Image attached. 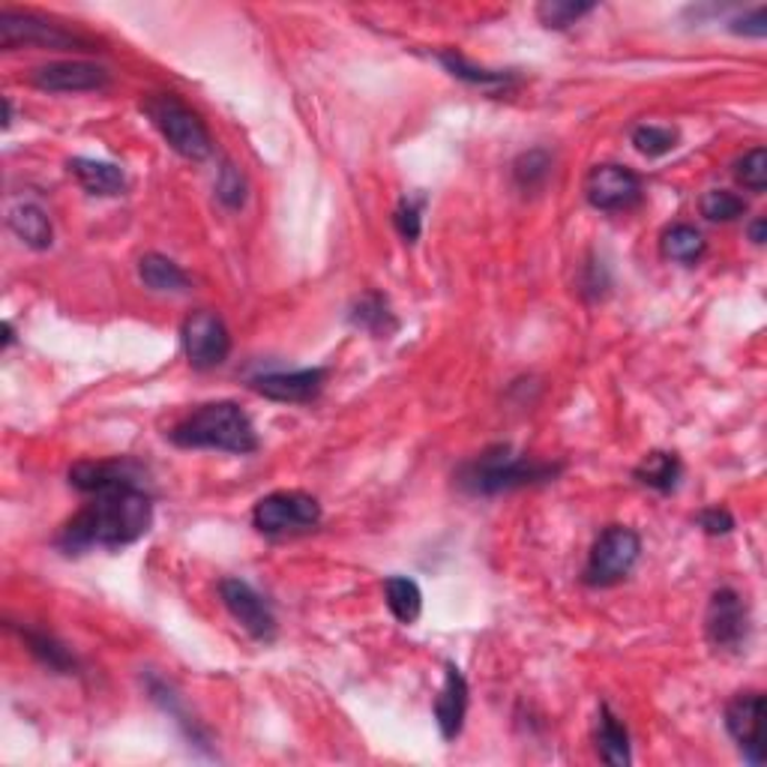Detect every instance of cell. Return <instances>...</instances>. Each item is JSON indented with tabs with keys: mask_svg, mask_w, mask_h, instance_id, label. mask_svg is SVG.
Returning a JSON list of instances; mask_svg holds the SVG:
<instances>
[{
	"mask_svg": "<svg viewBox=\"0 0 767 767\" xmlns=\"http://www.w3.org/2000/svg\"><path fill=\"white\" fill-rule=\"evenodd\" d=\"M88 498V504L63 524L58 537V545L67 554H81L90 549H124L150 531L154 501L141 480L108 486Z\"/></svg>",
	"mask_w": 767,
	"mask_h": 767,
	"instance_id": "cell-1",
	"label": "cell"
},
{
	"mask_svg": "<svg viewBox=\"0 0 767 767\" xmlns=\"http://www.w3.org/2000/svg\"><path fill=\"white\" fill-rule=\"evenodd\" d=\"M171 444L184 450H223L234 456H246L258 450V432L253 420L234 402H210L186 414L168 432Z\"/></svg>",
	"mask_w": 767,
	"mask_h": 767,
	"instance_id": "cell-2",
	"label": "cell"
},
{
	"mask_svg": "<svg viewBox=\"0 0 767 767\" xmlns=\"http://www.w3.org/2000/svg\"><path fill=\"white\" fill-rule=\"evenodd\" d=\"M558 474H561V465L519 456L507 444H498V448L483 450L480 456L459 468V486L471 495H498V492H513V489L545 483Z\"/></svg>",
	"mask_w": 767,
	"mask_h": 767,
	"instance_id": "cell-3",
	"label": "cell"
},
{
	"mask_svg": "<svg viewBox=\"0 0 767 767\" xmlns=\"http://www.w3.org/2000/svg\"><path fill=\"white\" fill-rule=\"evenodd\" d=\"M141 108L175 154L193 163H201L214 154V141H210L205 120L195 115L184 99H177L175 94H154L141 102Z\"/></svg>",
	"mask_w": 767,
	"mask_h": 767,
	"instance_id": "cell-4",
	"label": "cell"
},
{
	"mask_svg": "<svg viewBox=\"0 0 767 767\" xmlns=\"http://www.w3.org/2000/svg\"><path fill=\"white\" fill-rule=\"evenodd\" d=\"M0 49H51V51H94V42L63 30L37 12L0 10Z\"/></svg>",
	"mask_w": 767,
	"mask_h": 767,
	"instance_id": "cell-5",
	"label": "cell"
},
{
	"mask_svg": "<svg viewBox=\"0 0 767 767\" xmlns=\"http://www.w3.org/2000/svg\"><path fill=\"white\" fill-rule=\"evenodd\" d=\"M641 558V537L632 528L612 524L606 528L593 543L588 563H584V584L591 588H612L632 573Z\"/></svg>",
	"mask_w": 767,
	"mask_h": 767,
	"instance_id": "cell-6",
	"label": "cell"
},
{
	"mask_svg": "<svg viewBox=\"0 0 767 767\" xmlns=\"http://www.w3.org/2000/svg\"><path fill=\"white\" fill-rule=\"evenodd\" d=\"M321 522V504L306 492H273L253 510L255 531L264 537L306 534Z\"/></svg>",
	"mask_w": 767,
	"mask_h": 767,
	"instance_id": "cell-7",
	"label": "cell"
},
{
	"mask_svg": "<svg viewBox=\"0 0 767 767\" xmlns=\"http://www.w3.org/2000/svg\"><path fill=\"white\" fill-rule=\"evenodd\" d=\"M180 340H184L189 366L198 372L223 366L232 354V333L225 327V321L210 309L193 312L180 327Z\"/></svg>",
	"mask_w": 767,
	"mask_h": 767,
	"instance_id": "cell-8",
	"label": "cell"
},
{
	"mask_svg": "<svg viewBox=\"0 0 767 767\" xmlns=\"http://www.w3.org/2000/svg\"><path fill=\"white\" fill-rule=\"evenodd\" d=\"M705 636H708L714 651H744L749 639V612L738 591H731V588L714 591L708 602V614H705Z\"/></svg>",
	"mask_w": 767,
	"mask_h": 767,
	"instance_id": "cell-9",
	"label": "cell"
},
{
	"mask_svg": "<svg viewBox=\"0 0 767 767\" xmlns=\"http://www.w3.org/2000/svg\"><path fill=\"white\" fill-rule=\"evenodd\" d=\"M584 195L591 207L602 210V214H618V210H632L639 205L641 195V177L627 166H597L591 168V175L584 180Z\"/></svg>",
	"mask_w": 767,
	"mask_h": 767,
	"instance_id": "cell-10",
	"label": "cell"
},
{
	"mask_svg": "<svg viewBox=\"0 0 767 767\" xmlns=\"http://www.w3.org/2000/svg\"><path fill=\"white\" fill-rule=\"evenodd\" d=\"M219 597H223L225 609L232 612L234 621L240 623L253 639L273 641V636H276V614H273L267 600L255 591L253 584L240 582V579H223L219 582Z\"/></svg>",
	"mask_w": 767,
	"mask_h": 767,
	"instance_id": "cell-11",
	"label": "cell"
},
{
	"mask_svg": "<svg viewBox=\"0 0 767 767\" xmlns=\"http://www.w3.org/2000/svg\"><path fill=\"white\" fill-rule=\"evenodd\" d=\"M30 81L39 90H51V94H85V90H106L111 85V72L88 60H55L33 69Z\"/></svg>",
	"mask_w": 767,
	"mask_h": 767,
	"instance_id": "cell-12",
	"label": "cell"
},
{
	"mask_svg": "<svg viewBox=\"0 0 767 767\" xmlns=\"http://www.w3.org/2000/svg\"><path fill=\"white\" fill-rule=\"evenodd\" d=\"M761 714H765V699L761 692H740L726 708V729L740 747L749 765L765 761V744H761Z\"/></svg>",
	"mask_w": 767,
	"mask_h": 767,
	"instance_id": "cell-13",
	"label": "cell"
},
{
	"mask_svg": "<svg viewBox=\"0 0 767 767\" xmlns=\"http://www.w3.org/2000/svg\"><path fill=\"white\" fill-rule=\"evenodd\" d=\"M327 370H297V372H267L253 378V390L262 393L264 399L273 402H288V405H301L312 402L324 390Z\"/></svg>",
	"mask_w": 767,
	"mask_h": 767,
	"instance_id": "cell-14",
	"label": "cell"
},
{
	"mask_svg": "<svg viewBox=\"0 0 767 767\" xmlns=\"http://www.w3.org/2000/svg\"><path fill=\"white\" fill-rule=\"evenodd\" d=\"M141 480V468L129 459H85L69 468V486H76L85 495L102 492L108 486H120V483H132Z\"/></svg>",
	"mask_w": 767,
	"mask_h": 767,
	"instance_id": "cell-15",
	"label": "cell"
},
{
	"mask_svg": "<svg viewBox=\"0 0 767 767\" xmlns=\"http://www.w3.org/2000/svg\"><path fill=\"white\" fill-rule=\"evenodd\" d=\"M468 714V680L459 671L456 662H448V678L441 687V696L435 699V722L441 729V738L456 740L462 735Z\"/></svg>",
	"mask_w": 767,
	"mask_h": 767,
	"instance_id": "cell-16",
	"label": "cell"
},
{
	"mask_svg": "<svg viewBox=\"0 0 767 767\" xmlns=\"http://www.w3.org/2000/svg\"><path fill=\"white\" fill-rule=\"evenodd\" d=\"M7 225H10V232L19 237L21 244L37 249V253L49 249L51 240H55V228H51L49 214L39 205H30V201H21V205L10 207Z\"/></svg>",
	"mask_w": 767,
	"mask_h": 767,
	"instance_id": "cell-17",
	"label": "cell"
},
{
	"mask_svg": "<svg viewBox=\"0 0 767 767\" xmlns=\"http://www.w3.org/2000/svg\"><path fill=\"white\" fill-rule=\"evenodd\" d=\"M69 175L76 177L81 189L90 195H120L127 189V177L111 163L102 159H88V156H76L69 159Z\"/></svg>",
	"mask_w": 767,
	"mask_h": 767,
	"instance_id": "cell-18",
	"label": "cell"
},
{
	"mask_svg": "<svg viewBox=\"0 0 767 767\" xmlns=\"http://www.w3.org/2000/svg\"><path fill=\"white\" fill-rule=\"evenodd\" d=\"M680 474H684V465L675 453H662V450H653L648 456L641 459L632 476L639 480L641 486L653 489V492H675L680 483Z\"/></svg>",
	"mask_w": 767,
	"mask_h": 767,
	"instance_id": "cell-19",
	"label": "cell"
},
{
	"mask_svg": "<svg viewBox=\"0 0 767 767\" xmlns=\"http://www.w3.org/2000/svg\"><path fill=\"white\" fill-rule=\"evenodd\" d=\"M597 747H600V758L606 765L623 767L630 765V731L621 719L614 717L609 705L600 708V726H597Z\"/></svg>",
	"mask_w": 767,
	"mask_h": 767,
	"instance_id": "cell-20",
	"label": "cell"
},
{
	"mask_svg": "<svg viewBox=\"0 0 767 767\" xmlns=\"http://www.w3.org/2000/svg\"><path fill=\"white\" fill-rule=\"evenodd\" d=\"M384 597H387V609L399 623H414L423 612V591L409 576H390L384 582Z\"/></svg>",
	"mask_w": 767,
	"mask_h": 767,
	"instance_id": "cell-21",
	"label": "cell"
},
{
	"mask_svg": "<svg viewBox=\"0 0 767 767\" xmlns=\"http://www.w3.org/2000/svg\"><path fill=\"white\" fill-rule=\"evenodd\" d=\"M138 276H141V282H145L150 292H186V285H189L186 273L180 271V264H175L171 258L159 253L145 255L138 262Z\"/></svg>",
	"mask_w": 767,
	"mask_h": 767,
	"instance_id": "cell-22",
	"label": "cell"
},
{
	"mask_svg": "<svg viewBox=\"0 0 767 767\" xmlns=\"http://www.w3.org/2000/svg\"><path fill=\"white\" fill-rule=\"evenodd\" d=\"M660 249L669 262L696 264L701 262V255L708 253V244H705L699 228H692V225H671L669 232L662 234Z\"/></svg>",
	"mask_w": 767,
	"mask_h": 767,
	"instance_id": "cell-23",
	"label": "cell"
},
{
	"mask_svg": "<svg viewBox=\"0 0 767 767\" xmlns=\"http://www.w3.org/2000/svg\"><path fill=\"white\" fill-rule=\"evenodd\" d=\"M351 321H354L357 327H363V331L375 333V336H384V340H387L390 333H396L399 327L396 315L390 312L387 301H384L381 294H366V297H360V301L354 303V309H351Z\"/></svg>",
	"mask_w": 767,
	"mask_h": 767,
	"instance_id": "cell-24",
	"label": "cell"
},
{
	"mask_svg": "<svg viewBox=\"0 0 767 767\" xmlns=\"http://www.w3.org/2000/svg\"><path fill=\"white\" fill-rule=\"evenodd\" d=\"M21 639L28 641L30 653H33L42 666H49L51 671H60V675L76 671V657H72L55 636H49V632L21 630Z\"/></svg>",
	"mask_w": 767,
	"mask_h": 767,
	"instance_id": "cell-25",
	"label": "cell"
},
{
	"mask_svg": "<svg viewBox=\"0 0 767 767\" xmlns=\"http://www.w3.org/2000/svg\"><path fill=\"white\" fill-rule=\"evenodd\" d=\"M441 63L448 67L450 76L462 78L468 85H480V88H507L513 81V72H495V69L474 67V63H468L462 55H453V51H444Z\"/></svg>",
	"mask_w": 767,
	"mask_h": 767,
	"instance_id": "cell-26",
	"label": "cell"
},
{
	"mask_svg": "<svg viewBox=\"0 0 767 767\" xmlns=\"http://www.w3.org/2000/svg\"><path fill=\"white\" fill-rule=\"evenodd\" d=\"M701 216L710 219V223H731L738 216L747 214V201L740 195L729 193V189H710V193L701 195Z\"/></svg>",
	"mask_w": 767,
	"mask_h": 767,
	"instance_id": "cell-27",
	"label": "cell"
},
{
	"mask_svg": "<svg viewBox=\"0 0 767 767\" xmlns=\"http://www.w3.org/2000/svg\"><path fill=\"white\" fill-rule=\"evenodd\" d=\"M593 12V3H579V0H545L537 7V19L543 21L545 28L563 30L576 24V21Z\"/></svg>",
	"mask_w": 767,
	"mask_h": 767,
	"instance_id": "cell-28",
	"label": "cell"
},
{
	"mask_svg": "<svg viewBox=\"0 0 767 767\" xmlns=\"http://www.w3.org/2000/svg\"><path fill=\"white\" fill-rule=\"evenodd\" d=\"M632 145L641 156H666L669 150H675L678 145V132L671 127H657V124H641V127L632 129Z\"/></svg>",
	"mask_w": 767,
	"mask_h": 767,
	"instance_id": "cell-29",
	"label": "cell"
},
{
	"mask_svg": "<svg viewBox=\"0 0 767 767\" xmlns=\"http://www.w3.org/2000/svg\"><path fill=\"white\" fill-rule=\"evenodd\" d=\"M549 171H552V159H549V154H543V150H528V154H522L515 159L513 166L515 184L522 186L524 193L540 189V186L545 184Z\"/></svg>",
	"mask_w": 767,
	"mask_h": 767,
	"instance_id": "cell-30",
	"label": "cell"
},
{
	"mask_svg": "<svg viewBox=\"0 0 767 767\" xmlns=\"http://www.w3.org/2000/svg\"><path fill=\"white\" fill-rule=\"evenodd\" d=\"M735 177L738 184L749 193L761 195L767 189V150L765 147H753L735 163Z\"/></svg>",
	"mask_w": 767,
	"mask_h": 767,
	"instance_id": "cell-31",
	"label": "cell"
},
{
	"mask_svg": "<svg viewBox=\"0 0 767 767\" xmlns=\"http://www.w3.org/2000/svg\"><path fill=\"white\" fill-rule=\"evenodd\" d=\"M216 198L223 201L228 210H240L246 201V180L240 175V168H234L228 159L219 168V177H216Z\"/></svg>",
	"mask_w": 767,
	"mask_h": 767,
	"instance_id": "cell-32",
	"label": "cell"
},
{
	"mask_svg": "<svg viewBox=\"0 0 767 767\" xmlns=\"http://www.w3.org/2000/svg\"><path fill=\"white\" fill-rule=\"evenodd\" d=\"M423 198H402L393 214L396 232L402 234L405 244H417L420 232H423Z\"/></svg>",
	"mask_w": 767,
	"mask_h": 767,
	"instance_id": "cell-33",
	"label": "cell"
},
{
	"mask_svg": "<svg viewBox=\"0 0 767 767\" xmlns=\"http://www.w3.org/2000/svg\"><path fill=\"white\" fill-rule=\"evenodd\" d=\"M699 528L710 537H722V534H731L735 519H731L729 510H722V507H710V510H701L699 513Z\"/></svg>",
	"mask_w": 767,
	"mask_h": 767,
	"instance_id": "cell-34",
	"label": "cell"
},
{
	"mask_svg": "<svg viewBox=\"0 0 767 767\" xmlns=\"http://www.w3.org/2000/svg\"><path fill=\"white\" fill-rule=\"evenodd\" d=\"M731 30H735V33H744V37H765L767 10L765 7H756L749 16H740V19L731 21Z\"/></svg>",
	"mask_w": 767,
	"mask_h": 767,
	"instance_id": "cell-35",
	"label": "cell"
},
{
	"mask_svg": "<svg viewBox=\"0 0 767 767\" xmlns=\"http://www.w3.org/2000/svg\"><path fill=\"white\" fill-rule=\"evenodd\" d=\"M749 240L756 246H761L767 240V223L765 219H756V223L749 225Z\"/></svg>",
	"mask_w": 767,
	"mask_h": 767,
	"instance_id": "cell-36",
	"label": "cell"
},
{
	"mask_svg": "<svg viewBox=\"0 0 767 767\" xmlns=\"http://www.w3.org/2000/svg\"><path fill=\"white\" fill-rule=\"evenodd\" d=\"M12 127V102L3 97V129Z\"/></svg>",
	"mask_w": 767,
	"mask_h": 767,
	"instance_id": "cell-37",
	"label": "cell"
},
{
	"mask_svg": "<svg viewBox=\"0 0 767 767\" xmlns=\"http://www.w3.org/2000/svg\"><path fill=\"white\" fill-rule=\"evenodd\" d=\"M3 333H7V336H3V348H10L12 342H16V336H12V324H10V321L3 324Z\"/></svg>",
	"mask_w": 767,
	"mask_h": 767,
	"instance_id": "cell-38",
	"label": "cell"
}]
</instances>
